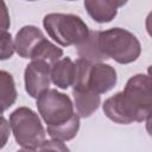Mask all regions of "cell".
I'll list each match as a JSON object with an SVG mask.
<instances>
[{
	"label": "cell",
	"instance_id": "2",
	"mask_svg": "<svg viewBox=\"0 0 152 152\" xmlns=\"http://www.w3.org/2000/svg\"><path fill=\"white\" fill-rule=\"evenodd\" d=\"M99 46L107 59H113L119 64L135 62L141 53L139 39L128 30L113 27L99 31Z\"/></svg>",
	"mask_w": 152,
	"mask_h": 152
},
{
	"label": "cell",
	"instance_id": "10",
	"mask_svg": "<svg viewBox=\"0 0 152 152\" xmlns=\"http://www.w3.org/2000/svg\"><path fill=\"white\" fill-rule=\"evenodd\" d=\"M74 96V108L80 118H89L91 116L101 104L100 94L90 90H72Z\"/></svg>",
	"mask_w": 152,
	"mask_h": 152
},
{
	"label": "cell",
	"instance_id": "21",
	"mask_svg": "<svg viewBox=\"0 0 152 152\" xmlns=\"http://www.w3.org/2000/svg\"><path fill=\"white\" fill-rule=\"evenodd\" d=\"M116 8H119V7H122V6H125L127 2H128V0H109Z\"/></svg>",
	"mask_w": 152,
	"mask_h": 152
},
{
	"label": "cell",
	"instance_id": "7",
	"mask_svg": "<svg viewBox=\"0 0 152 152\" xmlns=\"http://www.w3.org/2000/svg\"><path fill=\"white\" fill-rule=\"evenodd\" d=\"M118 82V75L116 70L103 62L93 63L89 72V80H88V89L97 93V94H104L109 90H112Z\"/></svg>",
	"mask_w": 152,
	"mask_h": 152
},
{
	"label": "cell",
	"instance_id": "20",
	"mask_svg": "<svg viewBox=\"0 0 152 152\" xmlns=\"http://www.w3.org/2000/svg\"><path fill=\"white\" fill-rule=\"evenodd\" d=\"M45 150H53V151H69L68 146L64 145L63 141H58L56 139H50V140H44L43 144L40 145L38 151H45Z\"/></svg>",
	"mask_w": 152,
	"mask_h": 152
},
{
	"label": "cell",
	"instance_id": "23",
	"mask_svg": "<svg viewBox=\"0 0 152 152\" xmlns=\"http://www.w3.org/2000/svg\"><path fill=\"white\" fill-rule=\"evenodd\" d=\"M66 1H76V0H66Z\"/></svg>",
	"mask_w": 152,
	"mask_h": 152
},
{
	"label": "cell",
	"instance_id": "22",
	"mask_svg": "<svg viewBox=\"0 0 152 152\" xmlns=\"http://www.w3.org/2000/svg\"><path fill=\"white\" fill-rule=\"evenodd\" d=\"M25 1H37V0H25Z\"/></svg>",
	"mask_w": 152,
	"mask_h": 152
},
{
	"label": "cell",
	"instance_id": "17",
	"mask_svg": "<svg viewBox=\"0 0 152 152\" xmlns=\"http://www.w3.org/2000/svg\"><path fill=\"white\" fill-rule=\"evenodd\" d=\"M14 52V39L12 34L8 31H0V61L10 59Z\"/></svg>",
	"mask_w": 152,
	"mask_h": 152
},
{
	"label": "cell",
	"instance_id": "6",
	"mask_svg": "<svg viewBox=\"0 0 152 152\" xmlns=\"http://www.w3.org/2000/svg\"><path fill=\"white\" fill-rule=\"evenodd\" d=\"M50 68L49 64L36 59H32L26 65L24 71L25 90L31 97L37 99L44 90L50 88Z\"/></svg>",
	"mask_w": 152,
	"mask_h": 152
},
{
	"label": "cell",
	"instance_id": "16",
	"mask_svg": "<svg viewBox=\"0 0 152 152\" xmlns=\"http://www.w3.org/2000/svg\"><path fill=\"white\" fill-rule=\"evenodd\" d=\"M75 76L72 82V90H82L88 89V80L89 72L91 68V62L84 58H77L75 62Z\"/></svg>",
	"mask_w": 152,
	"mask_h": 152
},
{
	"label": "cell",
	"instance_id": "18",
	"mask_svg": "<svg viewBox=\"0 0 152 152\" xmlns=\"http://www.w3.org/2000/svg\"><path fill=\"white\" fill-rule=\"evenodd\" d=\"M11 26V18L5 0H0V31H7Z\"/></svg>",
	"mask_w": 152,
	"mask_h": 152
},
{
	"label": "cell",
	"instance_id": "12",
	"mask_svg": "<svg viewBox=\"0 0 152 152\" xmlns=\"http://www.w3.org/2000/svg\"><path fill=\"white\" fill-rule=\"evenodd\" d=\"M17 97L18 91L13 76L6 70H0V115L14 104Z\"/></svg>",
	"mask_w": 152,
	"mask_h": 152
},
{
	"label": "cell",
	"instance_id": "13",
	"mask_svg": "<svg viewBox=\"0 0 152 152\" xmlns=\"http://www.w3.org/2000/svg\"><path fill=\"white\" fill-rule=\"evenodd\" d=\"M80 116L77 113H75L68 121L56 125V126H46V133L49 134L50 138L56 139L58 141H69L74 139L80 129Z\"/></svg>",
	"mask_w": 152,
	"mask_h": 152
},
{
	"label": "cell",
	"instance_id": "15",
	"mask_svg": "<svg viewBox=\"0 0 152 152\" xmlns=\"http://www.w3.org/2000/svg\"><path fill=\"white\" fill-rule=\"evenodd\" d=\"M62 57H63V50L61 48H58L56 44H53L50 40H48L46 38H44L36 46L30 59L31 61L32 59L42 61L51 66L55 62H57Z\"/></svg>",
	"mask_w": 152,
	"mask_h": 152
},
{
	"label": "cell",
	"instance_id": "9",
	"mask_svg": "<svg viewBox=\"0 0 152 152\" xmlns=\"http://www.w3.org/2000/svg\"><path fill=\"white\" fill-rule=\"evenodd\" d=\"M75 76V63L70 57H62L50 68L51 82L61 89H68L72 86Z\"/></svg>",
	"mask_w": 152,
	"mask_h": 152
},
{
	"label": "cell",
	"instance_id": "3",
	"mask_svg": "<svg viewBox=\"0 0 152 152\" xmlns=\"http://www.w3.org/2000/svg\"><path fill=\"white\" fill-rule=\"evenodd\" d=\"M49 37L62 46H77L89 36V27L83 19L70 13H49L43 19Z\"/></svg>",
	"mask_w": 152,
	"mask_h": 152
},
{
	"label": "cell",
	"instance_id": "1",
	"mask_svg": "<svg viewBox=\"0 0 152 152\" xmlns=\"http://www.w3.org/2000/svg\"><path fill=\"white\" fill-rule=\"evenodd\" d=\"M151 84V77L147 74L132 76L126 82L124 90L103 102L104 115L119 125L147 121L152 110Z\"/></svg>",
	"mask_w": 152,
	"mask_h": 152
},
{
	"label": "cell",
	"instance_id": "14",
	"mask_svg": "<svg viewBox=\"0 0 152 152\" xmlns=\"http://www.w3.org/2000/svg\"><path fill=\"white\" fill-rule=\"evenodd\" d=\"M97 36H99V31H90L88 38L83 43L76 46L80 58H84L91 63L103 62L107 59L99 46Z\"/></svg>",
	"mask_w": 152,
	"mask_h": 152
},
{
	"label": "cell",
	"instance_id": "8",
	"mask_svg": "<svg viewBox=\"0 0 152 152\" xmlns=\"http://www.w3.org/2000/svg\"><path fill=\"white\" fill-rule=\"evenodd\" d=\"M44 38L45 36L40 28L33 25H25L17 32V36L14 38L15 52L21 58L28 59L36 46Z\"/></svg>",
	"mask_w": 152,
	"mask_h": 152
},
{
	"label": "cell",
	"instance_id": "11",
	"mask_svg": "<svg viewBox=\"0 0 152 152\" xmlns=\"http://www.w3.org/2000/svg\"><path fill=\"white\" fill-rule=\"evenodd\" d=\"M84 8L89 17L99 23H110L118 14V8L109 0H83Z\"/></svg>",
	"mask_w": 152,
	"mask_h": 152
},
{
	"label": "cell",
	"instance_id": "19",
	"mask_svg": "<svg viewBox=\"0 0 152 152\" xmlns=\"http://www.w3.org/2000/svg\"><path fill=\"white\" fill-rule=\"evenodd\" d=\"M10 134H11L10 122L6 120V118L0 115V150L4 148L5 145L7 144Z\"/></svg>",
	"mask_w": 152,
	"mask_h": 152
},
{
	"label": "cell",
	"instance_id": "4",
	"mask_svg": "<svg viewBox=\"0 0 152 152\" xmlns=\"http://www.w3.org/2000/svg\"><path fill=\"white\" fill-rule=\"evenodd\" d=\"M10 127L20 148L38 151L45 140L46 131L39 115L28 107H19L10 115Z\"/></svg>",
	"mask_w": 152,
	"mask_h": 152
},
{
	"label": "cell",
	"instance_id": "5",
	"mask_svg": "<svg viewBox=\"0 0 152 152\" xmlns=\"http://www.w3.org/2000/svg\"><path fill=\"white\" fill-rule=\"evenodd\" d=\"M36 106L46 126L61 125L76 113L71 99L57 89L44 90L37 97Z\"/></svg>",
	"mask_w": 152,
	"mask_h": 152
}]
</instances>
